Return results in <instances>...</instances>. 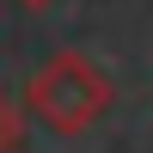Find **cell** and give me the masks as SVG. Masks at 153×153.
Masks as SVG:
<instances>
[{"label":"cell","mask_w":153,"mask_h":153,"mask_svg":"<svg viewBox=\"0 0 153 153\" xmlns=\"http://www.w3.org/2000/svg\"><path fill=\"white\" fill-rule=\"evenodd\" d=\"M110 80L92 68V55H80V49H61V55H49L43 68L25 80V110H31L43 129L55 135H80L92 129L98 117L110 110Z\"/></svg>","instance_id":"6da1fadb"},{"label":"cell","mask_w":153,"mask_h":153,"mask_svg":"<svg viewBox=\"0 0 153 153\" xmlns=\"http://www.w3.org/2000/svg\"><path fill=\"white\" fill-rule=\"evenodd\" d=\"M19 147H25V104L0 92V153H19Z\"/></svg>","instance_id":"7a4b0ae2"},{"label":"cell","mask_w":153,"mask_h":153,"mask_svg":"<svg viewBox=\"0 0 153 153\" xmlns=\"http://www.w3.org/2000/svg\"><path fill=\"white\" fill-rule=\"evenodd\" d=\"M12 6H25V12H49L55 0H12Z\"/></svg>","instance_id":"3957f363"}]
</instances>
